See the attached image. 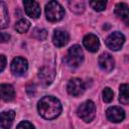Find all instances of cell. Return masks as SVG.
<instances>
[{
    "label": "cell",
    "instance_id": "30bf717a",
    "mask_svg": "<svg viewBox=\"0 0 129 129\" xmlns=\"http://www.w3.org/2000/svg\"><path fill=\"white\" fill-rule=\"evenodd\" d=\"M99 66L104 72L110 73L115 67V60L110 53L104 52L99 56Z\"/></svg>",
    "mask_w": 129,
    "mask_h": 129
},
{
    "label": "cell",
    "instance_id": "7402d4cb",
    "mask_svg": "<svg viewBox=\"0 0 129 129\" xmlns=\"http://www.w3.org/2000/svg\"><path fill=\"white\" fill-rule=\"evenodd\" d=\"M90 5L96 11H103L107 6V2L106 1H90Z\"/></svg>",
    "mask_w": 129,
    "mask_h": 129
},
{
    "label": "cell",
    "instance_id": "5b68a950",
    "mask_svg": "<svg viewBox=\"0 0 129 129\" xmlns=\"http://www.w3.org/2000/svg\"><path fill=\"white\" fill-rule=\"evenodd\" d=\"M124 42H125V37L119 31H115L111 33L106 39L107 46L112 50H119L123 46Z\"/></svg>",
    "mask_w": 129,
    "mask_h": 129
},
{
    "label": "cell",
    "instance_id": "44dd1931",
    "mask_svg": "<svg viewBox=\"0 0 129 129\" xmlns=\"http://www.w3.org/2000/svg\"><path fill=\"white\" fill-rule=\"evenodd\" d=\"M102 97H103V101L105 103H110L113 100V98H114V93H113V91L109 87H107V88H105L103 90Z\"/></svg>",
    "mask_w": 129,
    "mask_h": 129
},
{
    "label": "cell",
    "instance_id": "7c38bea8",
    "mask_svg": "<svg viewBox=\"0 0 129 129\" xmlns=\"http://www.w3.org/2000/svg\"><path fill=\"white\" fill-rule=\"evenodd\" d=\"M69 39H70V35L64 30L56 29V30H54V32L52 34V42L57 47L64 46L69 42Z\"/></svg>",
    "mask_w": 129,
    "mask_h": 129
},
{
    "label": "cell",
    "instance_id": "9a60e30c",
    "mask_svg": "<svg viewBox=\"0 0 129 129\" xmlns=\"http://www.w3.org/2000/svg\"><path fill=\"white\" fill-rule=\"evenodd\" d=\"M0 94H1L2 100L5 102H9V101L13 100L14 96H15L14 89L9 84H2L0 86Z\"/></svg>",
    "mask_w": 129,
    "mask_h": 129
},
{
    "label": "cell",
    "instance_id": "2e32d148",
    "mask_svg": "<svg viewBox=\"0 0 129 129\" xmlns=\"http://www.w3.org/2000/svg\"><path fill=\"white\" fill-rule=\"evenodd\" d=\"M119 101L124 104H129V84H123L119 88Z\"/></svg>",
    "mask_w": 129,
    "mask_h": 129
},
{
    "label": "cell",
    "instance_id": "4fadbf2b",
    "mask_svg": "<svg viewBox=\"0 0 129 129\" xmlns=\"http://www.w3.org/2000/svg\"><path fill=\"white\" fill-rule=\"evenodd\" d=\"M15 117V112L13 110H9V111H5L1 113V117H0V125L2 129H10L13 123Z\"/></svg>",
    "mask_w": 129,
    "mask_h": 129
},
{
    "label": "cell",
    "instance_id": "52a82bcc",
    "mask_svg": "<svg viewBox=\"0 0 129 129\" xmlns=\"http://www.w3.org/2000/svg\"><path fill=\"white\" fill-rule=\"evenodd\" d=\"M27 69H28V63L24 57L16 56L15 58H13V60L11 62V72L15 76L24 75L26 73Z\"/></svg>",
    "mask_w": 129,
    "mask_h": 129
},
{
    "label": "cell",
    "instance_id": "7a4b0ae2",
    "mask_svg": "<svg viewBox=\"0 0 129 129\" xmlns=\"http://www.w3.org/2000/svg\"><path fill=\"white\" fill-rule=\"evenodd\" d=\"M84 60V51L81 48L80 45H73L72 47L69 48L67 54L63 57V61L66 64L72 68H77L79 67Z\"/></svg>",
    "mask_w": 129,
    "mask_h": 129
},
{
    "label": "cell",
    "instance_id": "8992f818",
    "mask_svg": "<svg viewBox=\"0 0 129 129\" xmlns=\"http://www.w3.org/2000/svg\"><path fill=\"white\" fill-rule=\"evenodd\" d=\"M85 89H86L85 83L81 79H78V78H75V79L70 80L69 83H68V85H67V91H68V93L70 95L74 96V97L81 96L85 92Z\"/></svg>",
    "mask_w": 129,
    "mask_h": 129
},
{
    "label": "cell",
    "instance_id": "ba28073f",
    "mask_svg": "<svg viewBox=\"0 0 129 129\" xmlns=\"http://www.w3.org/2000/svg\"><path fill=\"white\" fill-rule=\"evenodd\" d=\"M106 115H107V118L109 121H111L113 123H119V122L124 120L125 111L121 107L113 106V107H110L107 109Z\"/></svg>",
    "mask_w": 129,
    "mask_h": 129
},
{
    "label": "cell",
    "instance_id": "e0dca14e",
    "mask_svg": "<svg viewBox=\"0 0 129 129\" xmlns=\"http://www.w3.org/2000/svg\"><path fill=\"white\" fill-rule=\"evenodd\" d=\"M115 14L119 17V18H127L129 16V6L126 3H118L115 6Z\"/></svg>",
    "mask_w": 129,
    "mask_h": 129
},
{
    "label": "cell",
    "instance_id": "3957f363",
    "mask_svg": "<svg viewBox=\"0 0 129 129\" xmlns=\"http://www.w3.org/2000/svg\"><path fill=\"white\" fill-rule=\"evenodd\" d=\"M45 16L50 22H56L63 18L64 9L56 1H49L45 5Z\"/></svg>",
    "mask_w": 129,
    "mask_h": 129
},
{
    "label": "cell",
    "instance_id": "d4e9b609",
    "mask_svg": "<svg viewBox=\"0 0 129 129\" xmlns=\"http://www.w3.org/2000/svg\"><path fill=\"white\" fill-rule=\"evenodd\" d=\"M0 60H1V67H0V72H3L5 66H6V58H5V55L1 54L0 55Z\"/></svg>",
    "mask_w": 129,
    "mask_h": 129
},
{
    "label": "cell",
    "instance_id": "ac0fdd59",
    "mask_svg": "<svg viewBox=\"0 0 129 129\" xmlns=\"http://www.w3.org/2000/svg\"><path fill=\"white\" fill-rule=\"evenodd\" d=\"M0 16H1L0 17V20H1L0 27L3 29L8 26V22H9L8 12H7V8H6V5L4 4V2H0Z\"/></svg>",
    "mask_w": 129,
    "mask_h": 129
},
{
    "label": "cell",
    "instance_id": "8fae6325",
    "mask_svg": "<svg viewBox=\"0 0 129 129\" xmlns=\"http://www.w3.org/2000/svg\"><path fill=\"white\" fill-rule=\"evenodd\" d=\"M84 46L91 52H96L100 47V40L97 37V35L89 33L87 34L83 39Z\"/></svg>",
    "mask_w": 129,
    "mask_h": 129
},
{
    "label": "cell",
    "instance_id": "5bb4252c",
    "mask_svg": "<svg viewBox=\"0 0 129 129\" xmlns=\"http://www.w3.org/2000/svg\"><path fill=\"white\" fill-rule=\"evenodd\" d=\"M38 77L40 79V81L44 84V85H49L54 78V71L52 69H50L49 67H43L38 74Z\"/></svg>",
    "mask_w": 129,
    "mask_h": 129
},
{
    "label": "cell",
    "instance_id": "cb8c5ba5",
    "mask_svg": "<svg viewBox=\"0 0 129 129\" xmlns=\"http://www.w3.org/2000/svg\"><path fill=\"white\" fill-rule=\"evenodd\" d=\"M16 129H35V128H34V126L30 122H28V121H22V122H20L17 125Z\"/></svg>",
    "mask_w": 129,
    "mask_h": 129
},
{
    "label": "cell",
    "instance_id": "ffe728a7",
    "mask_svg": "<svg viewBox=\"0 0 129 129\" xmlns=\"http://www.w3.org/2000/svg\"><path fill=\"white\" fill-rule=\"evenodd\" d=\"M30 27V22L27 19H20L16 24H15V29L18 33H24L26 32Z\"/></svg>",
    "mask_w": 129,
    "mask_h": 129
},
{
    "label": "cell",
    "instance_id": "603a6c76",
    "mask_svg": "<svg viewBox=\"0 0 129 129\" xmlns=\"http://www.w3.org/2000/svg\"><path fill=\"white\" fill-rule=\"evenodd\" d=\"M46 30L45 29H42V28H35L32 32V36L38 40H43L46 38Z\"/></svg>",
    "mask_w": 129,
    "mask_h": 129
},
{
    "label": "cell",
    "instance_id": "484cf974",
    "mask_svg": "<svg viewBox=\"0 0 129 129\" xmlns=\"http://www.w3.org/2000/svg\"><path fill=\"white\" fill-rule=\"evenodd\" d=\"M9 38H10V36H9L7 33L1 32V42H5V41L9 40Z\"/></svg>",
    "mask_w": 129,
    "mask_h": 129
},
{
    "label": "cell",
    "instance_id": "d6986e66",
    "mask_svg": "<svg viewBox=\"0 0 129 129\" xmlns=\"http://www.w3.org/2000/svg\"><path fill=\"white\" fill-rule=\"evenodd\" d=\"M69 6L71 8V10L77 14H81L85 11V3L83 1H70L69 2Z\"/></svg>",
    "mask_w": 129,
    "mask_h": 129
},
{
    "label": "cell",
    "instance_id": "9c48e42d",
    "mask_svg": "<svg viewBox=\"0 0 129 129\" xmlns=\"http://www.w3.org/2000/svg\"><path fill=\"white\" fill-rule=\"evenodd\" d=\"M23 5H24L25 13L30 18L36 19L40 16V7H39V4L36 1L25 0V1H23Z\"/></svg>",
    "mask_w": 129,
    "mask_h": 129
},
{
    "label": "cell",
    "instance_id": "277c9868",
    "mask_svg": "<svg viewBox=\"0 0 129 129\" xmlns=\"http://www.w3.org/2000/svg\"><path fill=\"white\" fill-rule=\"evenodd\" d=\"M78 116L85 122L89 123L91 122L94 118H95V115H96V106H95V103L91 100H88V101H85L84 103H82L79 108H78Z\"/></svg>",
    "mask_w": 129,
    "mask_h": 129
},
{
    "label": "cell",
    "instance_id": "6da1fadb",
    "mask_svg": "<svg viewBox=\"0 0 129 129\" xmlns=\"http://www.w3.org/2000/svg\"><path fill=\"white\" fill-rule=\"evenodd\" d=\"M37 111L39 115L44 119H55L61 112V104L58 99L52 96H45L38 101Z\"/></svg>",
    "mask_w": 129,
    "mask_h": 129
}]
</instances>
